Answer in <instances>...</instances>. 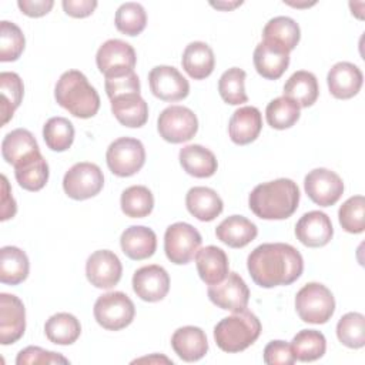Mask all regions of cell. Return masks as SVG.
<instances>
[{
    "label": "cell",
    "instance_id": "cell-23",
    "mask_svg": "<svg viewBox=\"0 0 365 365\" xmlns=\"http://www.w3.org/2000/svg\"><path fill=\"white\" fill-rule=\"evenodd\" d=\"M37 154H40L38 144L34 135L26 128L10 131L1 141V155L13 167L20 165Z\"/></svg>",
    "mask_w": 365,
    "mask_h": 365
},
{
    "label": "cell",
    "instance_id": "cell-16",
    "mask_svg": "<svg viewBox=\"0 0 365 365\" xmlns=\"http://www.w3.org/2000/svg\"><path fill=\"white\" fill-rule=\"evenodd\" d=\"M26 329V309L19 297L0 294V344L17 342Z\"/></svg>",
    "mask_w": 365,
    "mask_h": 365
},
{
    "label": "cell",
    "instance_id": "cell-34",
    "mask_svg": "<svg viewBox=\"0 0 365 365\" xmlns=\"http://www.w3.org/2000/svg\"><path fill=\"white\" fill-rule=\"evenodd\" d=\"M262 37L267 41L284 47L287 51H291L299 43L301 30L294 19L287 16H278L271 19L265 24L262 30Z\"/></svg>",
    "mask_w": 365,
    "mask_h": 365
},
{
    "label": "cell",
    "instance_id": "cell-30",
    "mask_svg": "<svg viewBox=\"0 0 365 365\" xmlns=\"http://www.w3.org/2000/svg\"><path fill=\"white\" fill-rule=\"evenodd\" d=\"M182 68L194 80H202L208 77L215 66V57L212 48L204 41L190 43L181 58Z\"/></svg>",
    "mask_w": 365,
    "mask_h": 365
},
{
    "label": "cell",
    "instance_id": "cell-48",
    "mask_svg": "<svg viewBox=\"0 0 365 365\" xmlns=\"http://www.w3.org/2000/svg\"><path fill=\"white\" fill-rule=\"evenodd\" d=\"M291 345L285 341H271L264 348V362L268 365H292L295 362Z\"/></svg>",
    "mask_w": 365,
    "mask_h": 365
},
{
    "label": "cell",
    "instance_id": "cell-21",
    "mask_svg": "<svg viewBox=\"0 0 365 365\" xmlns=\"http://www.w3.org/2000/svg\"><path fill=\"white\" fill-rule=\"evenodd\" d=\"M262 128V115L257 107L245 106L235 110L230 118L228 134L232 143L245 145L257 140Z\"/></svg>",
    "mask_w": 365,
    "mask_h": 365
},
{
    "label": "cell",
    "instance_id": "cell-32",
    "mask_svg": "<svg viewBox=\"0 0 365 365\" xmlns=\"http://www.w3.org/2000/svg\"><path fill=\"white\" fill-rule=\"evenodd\" d=\"M29 258L23 250L13 245L0 250V281L3 284H21L29 275Z\"/></svg>",
    "mask_w": 365,
    "mask_h": 365
},
{
    "label": "cell",
    "instance_id": "cell-11",
    "mask_svg": "<svg viewBox=\"0 0 365 365\" xmlns=\"http://www.w3.org/2000/svg\"><path fill=\"white\" fill-rule=\"evenodd\" d=\"M96 63L106 77L133 71L137 63V56L131 44L111 38L100 46L96 54Z\"/></svg>",
    "mask_w": 365,
    "mask_h": 365
},
{
    "label": "cell",
    "instance_id": "cell-46",
    "mask_svg": "<svg viewBox=\"0 0 365 365\" xmlns=\"http://www.w3.org/2000/svg\"><path fill=\"white\" fill-rule=\"evenodd\" d=\"M106 93L110 100L127 94H140V80L133 71H127L117 76L106 77Z\"/></svg>",
    "mask_w": 365,
    "mask_h": 365
},
{
    "label": "cell",
    "instance_id": "cell-9",
    "mask_svg": "<svg viewBox=\"0 0 365 365\" xmlns=\"http://www.w3.org/2000/svg\"><path fill=\"white\" fill-rule=\"evenodd\" d=\"M201 241V234L191 224L174 222L165 230L164 251L173 264H188L197 254Z\"/></svg>",
    "mask_w": 365,
    "mask_h": 365
},
{
    "label": "cell",
    "instance_id": "cell-14",
    "mask_svg": "<svg viewBox=\"0 0 365 365\" xmlns=\"http://www.w3.org/2000/svg\"><path fill=\"white\" fill-rule=\"evenodd\" d=\"M123 274L120 258L110 250L94 251L86 262L87 279L96 288L110 289L118 284Z\"/></svg>",
    "mask_w": 365,
    "mask_h": 365
},
{
    "label": "cell",
    "instance_id": "cell-27",
    "mask_svg": "<svg viewBox=\"0 0 365 365\" xmlns=\"http://www.w3.org/2000/svg\"><path fill=\"white\" fill-rule=\"evenodd\" d=\"M185 205L191 215L200 221L215 220L224 208L221 197L208 187H192L185 195Z\"/></svg>",
    "mask_w": 365,
    "mask_h": 365
},
{
    "label": "cell",
    "instance_id": "cell-17",
    "mask_svg": "<svg viewBox=\"0 0 365 365\" xmlns=\"http://www.w3.org/2000/svg\"><path fill=\"white\" fill-rule=\"evenodd\" d=\"M133 289L143 301H161L170 291L168 272L157 264L141 267L133 275Z\"/></svg>",
    "mask_w": 365,
    "mask_h": 365
},
{
    "label": "cell",
    "instance_id": "cell-42",
    "mask_svg": "<svg viewBox=\"0 0 365 365\" xmlns=\"http://www.w3.org/2000/svg\"><path fill=\"white\" fill-rule=\"evenodd\" d=\"M114 23L118 31L127 36H138L147 24V13L140 3L128 1L121 4L114 17Z\"/></svg>",
    "mask_w": 365,
    "mask_h": 365
},
{
    "label": "cell",
    "instance_id": "cell-51",
    "mask_svg": "<svg viewBox=\"0 0 365 365\" xmlns=\"http://www.w3.org/2000/svg\"><path fill=\"white\" fill-rule=\"evenodd\" d=\"M16 211H17L16 201L11 197L7 177L3 174L1 175V217H0V220L6 221L9 218H13L16 215Z\"/></svg>",
    "mask_w": 365,
    "mask_h": 365
},
{
    "label": "cell",
    "instance_id": "cell-45",
    "mask_svg": "<svg viewBox=\"0 0 365 365\" xmlns=\"http://www.w3.org/2000/svg\"><path fill=\"white\" fill-rule=\"evenodd\" d=\"M341 227L351 234H359L365 228V198L354 195L348 198L338 211Z\"/></svg>",
    "mask_w": 365,
    "mask_h": 365
},
{
    "label": "cell",
    "instance_id": "cell-10",
    "mask_svg": "<svg viewBox=\"0 0 365 365\" xmlns=\"http://www.w3.org/2000/svg\"><path fill=\"white\" fill-rule=\"evenodd\" d=\"M104 185V175L101 168L93 163L74 164L63 178L64 192L77 201L97 195Z\"/></svg>",
    "mask_w": 365,
    "mask_h": 365
},
{
    "label": "cell",
    "instance_id": "cell-5",
    "mask_svg": "<svg viewBox=\"0 0 365 365\" xmlns=\"http://www.w3.org/2000/svg\"><path fill=\"white\" fill-rule=\"evenodd\" d=\"M295 309L304 322L325 324L334 315L335 299L325 285L308 282L297 292Z\"/></svg>",
    "mask_w": 365,
    "mask_h": 365
},
{
    "label": "cell",
    "instance_id": "cell-20",
    "mask_svg": "<svg viewBox=\"0 0 365 365\" xmlns=\"http://www.w3.org/2000/svg\"><path fill=\"white\" fill-rule=\"evenodd\" d=\"M362 81L364 76L359 67L348 61L334 64L327 76L329 93L339 100H348L356 96L362 87Z\"/></svg>",
    "mask_w": 365,
    "mask_h": 365
},
{
    "label": "cell",
    "instance_id": "cell-2",
    "mask_svg": "<svg viewBox=\"0 0 365 365\" xmlns=\"http://www.w3.org/2000/svg\"><path fill=\"white\" fill-rule=\"evenodd\" d=\"M299 202V188L289 178L258 184L248 197L250 210L262 220H285L291 217Z\"/></svg>",
    "mask_w": 365,
    "mask_h": 365
},
{
    "label": "cell",
    "instance_id": "cell-6",
    "mask_svg": "<svg viewBox=\"0 0 365 365\" xmlns=\"http://www.w3.org/2000/svg\"><path fill=\"white\" fill-rule=\"evenodd\" d=\"M94 318L100 327L108 331H120L128 327L135 315L133 301L121 291L107 292L94 304Z\"/></svg>",
    "mask_w": 365,
    "mask_h": 365
},
{
    "label": "cell",
    "instance_id": "cell-35",
    "mask_svg": "<svg viewBox=\"0 0 365 365\" xmlns=\"http://www.w3.org/2000/svg\"><path fill=\"white\" fill-rule=\"evenodd\" d=\"M0 111H1V124L13 117L16 108L20 106L24 94V86L17 73L3 71L0 73Z\"/></svg>",
    "mask_w": 365,
    "mask_h": 365
},
{
    "label": "cell",
    "instance_id": "cell-1",
    "mask_svg": "<svg viewBox=\"0 0 365 365\" xmlns=\"http://www.w3.org/2000/svg\"><path fill=\"white\" fill-rule=\"evenodd\" d=\"M247 268L252 281L262 288L289 285L304 269L302 255L297 248L284 242H265L251 251Z\"/></svg>",
    "mask_w": 365,
    "mask_h": 365
},
{
    "label": "cell",
    "instance_id": "cell-31",
    "mask_svg": "<svg viewBox=\"0 0 365 365\" xmlns=\"http://www.w3.org/2000/svg\"><path fill=\"white\" fill-rule=\"evenodd\" d=\"M319 94L318 80L311 71H295L284 86V97L291 98L299 107H311Z\"/></svg>",
    "mask_w": 365,
    "mask_h": 365
},
{
    "label": "cell",
    "instance_id": "cell-12",
    "mask_svg": "<svg viewBox=\"0 0 365 365\" xmlns=\"http://www.w3.org/2000/svg\"><path fill=\"white\" fill-rule=\"evenodd\" d=\"M207 292L214 305L231 312L244 311L250 301V289L237 272H228L221 282L210 285Z\"/></svg>",
    "mask_w": 365,
    "mask_h": 365
},
{
    "label": "cell",
    "instance_id": "cell-15",
    "mask_svg": "<svg viewBox=\"0 0 365 365\" xmlns=\"http://www.w3.org/2000/svg\"><path fill=\"white\" fill-rule=\"evenodd\" d=\"M151 93L163 101H180L190 93L188 80L171 66H157L148 74Z\"/></svg>",
    "mask_w": 365,
    "mask_h": 365
},
{
    "label": "cell",
    "instance_id": "cell-13",
    "mask_svg": "<svg viewBox=\"0 0 365 365\" xmlns=\"http://www.w3.org/2000/svg\"><path fill=\"white\" fill-rule=\"evenodd\" d=\"M304 188L311 201L321 207H329L341 198L344 182L336 173L328 168H315L305 175Z\"/></svg>",
    "mask_w": 365,
    "mask_h": 365
},
{
    "label": "cell",
    "instance_id": "cell-33",
    "mask_svg": "<svg viewBox=\"0 0 365 365\" xmlns=\"http://www.w3.org/2000/svg\"><path fill=\"white\" fill-rule=\"evenodd\" d=\"M44 334L53 344L71 345L78 339L81 334V325L73 314L57 312L46 321Z\"/></svg>",
    "mask_w": 365,
    "mask_h": 365
},
{
    "label": "cell",
    "instance_id": "cell-39",
    "mask_svg": "<svg viewBox=\"0 0 365 365\" xmlns=\"http://www.w3.org/2000/svg\"><path fill=\"white\" fill-rule=\"evenodd\" d=\"M43 138L46 145L57 153L66 151L74 141L73 123L64 117H51L43 127Z\"/></svg>",
    "mask_w": 365,
    "mask_h": 365
},
{
    "label": "cell",
    "instance_id": "cell-40",
    "mask_svg": "<svg viewBox=\"0 0 365 365\" xmlns=\"http://www.w3.org/2000/svg\"><path fill=\"white\" fill-rule=\"evenodd\" d=\"M265 117L272 128L285 130L299 120V106L288 97H277L268 103Z\"/></svg>",
    "mask_w": 365,
    "mask_h": 365
},
{
    "label": "cell",
    "instance_id": "cell-41",
    "mask_svg": "<svg viewBox=\"0 0 365 365\" xmlns=\"http://www.w3.org/2000/svg\"><path fill=\"white\" fill-rule=\"evenodd\" d=\"M245 71L238 67H231L222 73L218 80V91L221 98L231 106H238L248 101L245 93Z\"/></svg>",
    "mask_w": 365,
    "mask_h": 365
},
{
    "label": "cell",
    "instance_id": "cell-38",
    "mask_svg": "<svg viewBox=\"0 0 365 365\" xmlns=\"http://www.w3.org/2000/svg\"><path fill=\"white\" fill-rule=\"evenodd\" d=\"M120 204L127 217L143 218L153 211L154 197L145 185H131L123 191Z\"/></svg>",
    "mask_w": 365,
    "mask_h": 365
},
{
    "label": "cell",
    "instance_id": "cell-24",
    "mask_svg": "<svg viewBox=\"0 0 365 365\" xmlns=\"http://www.w3.org/2000/svg\"><path fill=\"white\" fill-rule=\"evenodd\" d=\"M120 245L130 259L141 261L154 255L157 248V235L148 227L131 225L123 231Z\"/></svg>",
    "mask_w": 365,
    "mask_h": 365
},
{
    "label": "cell",
    "instance_id": "cell-25",
    "mask_svg": "<svg viewBox=\"0 0 365 365\" xmlns=\"http://www.w3.org/2000/svg\"><path fill=\"white\" fill-rule=\"evenodd\" d=\"M195 265L200 278L207 284H218L228 275V257L224 250L215 245H207L197 251Z\"/></svg>",
    "mask_w": 365,
    "mask_h": 365
},
{
    "label": "cell",
    "instance_id": "cell-37",
    "mask_svg": "<svg viewBox=\"0 0 365 365\" xmlns=\"http://www.w3.org/2000/svg\"><path fill=\"white\" fill-rule=\"evenodd\" d=\"M14 175L21 188L27 191H38L48 180V164L40 153L14 167Z\"/></svg>",
    "mask_w": 365,
    "mask_h": 365
},
{
    "label": "cell",
    "instance_id": "cell-26",
    "mask_svg": "<svg viewBox=\"0 0 365 365\" xmlns=\"http://www.w3.org/2000/svg\"><path fill=\"white\" fill-rule=\"evenodd\" d=\"M257 225L242 215H231L222 220L215 228L217 238L231 248H242L255 240Z\"/></svg>",
    "mask_w": 365,
    "mask_h": 365
},
{
    "label": "cell",
    "instance_id": "cell-8",
    "mask_svg": "<svg viewBox=\"0 0 365 365\" xmlns=\"http://www.w3.org/2000/svg\"><path fill=\"white\" fill-rule=\"evenodd\" d=\"M157 130L165 141L180 144L191 140L197 134L198 120L188 107L170 106L158 115Z\"/></svg>",
    "mask_w": 365,
    "mask_h": 365
},
{
    "label": "cell",
    "instance_id": "cell-47",
    "mask_svg": "<svg viewBox=\"0 0 365 365\" xmlns=\"http://www.w3.org/2000/svg\"><path fill=\"white\" fill-rule=\"evenodd\" d=\"M17 365L29 364H68V359L53 351H46L40 346H27L17 354Z\"/></svg>",
    "mask_w": 365,
    "mask_h": 365
},
{
    "label": "cell",
    "instance_id": "cell-19",
    "mask_svg": "<svg viewBox=\"0 0 365 365\" xmlns=\"http://www.w3.org/2000/svg\"><path fill=\"white\" fill-rule=\"evenodd\" d=\"M254 66L261 77L277 80L289 66V51L275 43L262 40L254 50Z\"/></svg>",
    "mask_w": 365,
    "mask_h": 365
},
{
    "label": "cell",
    "instance_id": "cell-29",
    "mask_svg": "<svg viewBox=\"0 0 365 365\" xmlns=\"http://www.w3.org/2000/svg\"><path fill=\"white\" fill-rule=\"evenodd\" d=\"M111 113L120 124L130 128L143 127L148 120V106L140 94H127L113 98Z\"/></svg>",
    "mask_w": 365,
    "mask_h": 365
},
{
    "label": "cell",
    "instance_id": "cell-7",
    "mask_svg": "<svg viewBox=\"0 0 365 365\" xmlns=\"http://www.w3.org/2000/svg\"><path fill=\"white\" fill-rule=\"evenodd\" d=\"M106 161L114 175L131 177L138 173L145 163L144 145L137 138L120 137L108 145Z\"/></svg>",
    "mask_w": 365,
    "mask_h": 365
},
{
    "label": "cell",
    "instance_id": "cell-3",
    "mask_svg": "<svg viewBox=\"0 0 365 365\" xmlns=\"http://www.w3.org/2000/svg\"><path fill=\"white\" fill-rule=\"evenodd\" d=\"M56 101L78 118H91L100 108V96L78 70H68L60 76L54 88Z\"/></svg>",
    "mask_w": 365,
    "mask_h": 365
},
{
    "label": "cell",
    "instance_id": "cell-43",
    "mask_svg": "<svg viewBox=\"0 0 365 365\" xmlns=\"http://www.w3.org/2000/svg\"><path fill=\"white\" fill-rule=\"evenodd\" d=\"M336 336L348 348H362L365 345V317L359 312L345 314L336 324Z\"/></svg>",
    "mask_w": 365,
    "mask_h": 365
},
{
    "label": "cell",
    "instance_id": "cell-22",
    "mask_svg": "<svg viewBox=\"0 0 365 365\" xmlns=\"http://www.w3.org/2000/svg\"><path fill=\"white\" fill-rule=\"evenodd\" d=\"M171 346L182 361L195 362L207 354L208 341L201 328L187 325L174 331L171 336Z\"/></svg>",
    "mask_w": 365,
    "mask_h": 365
},
{
    "label": "cell",
    "instance_id": "cell-28",
    "mask_svg": "<svg viewBox=\"0 0 365 365\" xmlns=\"http://www.w3.org/2000/svg\"><path fill=\"white\" fill-rule=\"evenodd\" d=\"M180 164L184 171L197 178H207L215 174L218 163L212 151L200 145L190 144L180 150Z\"/></svg>",
    "mask_w": 365,
    "mask_h": 365
},
{
    "label": "cell",
    "instance_id": "cell-50",
    "mask_svg": "<svg viewBox=\"0 0 365 365\" xmlns=\"http://www.w3.org/2000/svg\"><path fill=\"white\" fill-rule=\"evenodd\" d=\"M19 9L29 17L46 16L54 6L53 0H19Z\"/></svg>",
    "mask_w": 365,
    "mask_h": 365
},
{
    "label": "cell",
    "instance_id": "cell-52",
    "mask_svg": "<svg viewBox=\"0 0 365 365\" xmlns=\"http://www.w3.org/2000/svg\"><path fill=\"white\" fill-rule=\"evenodd\" d=\"M242 4V1H235V3H211L212 7H217V9H221V10H230V9H234L237 6Z\"/></svg>",
    "mask_w": 365,
    "mask_h": 365
},
{
    "label": "cell",
    "instance_id": "cell-44",
    "mask_svg": "<svg viewBox=\"0 0 365 365\" xmlns=\"http://www.w3.org/2000/svg\"><path fill=\"white\" fill-rule=\"evenodd\" d=\"M26 46L21 29L7 20L0 23V61H16Z\"/></svg>",
    "mask_w": 365,
    "mask_h": 365
},
{
    "label": "cell",
    "instance_id": "cell-36",
    "mask_svg": "<svg viewBox=\"0 0 365 365\" xmlns=\"http://www.w3.org/2000/svg\"><path fill=\"white\" fill-rule=\"evenodd\" d=\"M289 345L295 359L312 362L325 354L327 339L324 334L317 329H302L292 338Z\"/></svg>",
    "mask_w": 365,
    "mask_h": 365
},
{
    "label": "cell",
    "instance_id": "cell-49",
    "mask_svg": "<svg viewBox=\"0 0 365 365\" xmlns=\"http://www.w3.org/2000/svg\"><path fill=\"white\" fill-rule=\"evenodd\" d=\"M97 7V1L94 0H64L63 9L66 14L74 19H83L90 16Z\"/></svg>",
    "mask_w": 365,
    "mask_h": 365
},
{
    "label": "cell",
    "instance_id": "cell-18",
    "mask_svg": "<svg viewBox=\"0 0 365 365\" xmlns=\"http://www.w3.org/2000/svg\"><path fill=\"white\" fill-rule=\"evenodd\" d=\"M295 235L305 247H324L334 235L331 218L322 211L305 212L295 225Z\"/></svg>",
    "mask_w": 365,
    "mask_h": 365
},
{
    "label": "cell",
    "instance_id": "cell-4",
    "mask_svg": "<svg viewBox=\"0 0 365 365\" xmlns=\"http://www.w3.org/2000/svg\"><path fill=\"white\" fill-rule=\"evenodd\" d=\"M261 334V322L251 311L234 312L214 327V339L224 352H241L252 345Z\"/></svg>",
    "mask_w": 365,
    "mask_h": 365
}]
</instances>
